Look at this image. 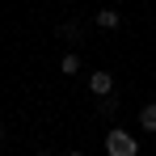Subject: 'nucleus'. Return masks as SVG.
<instances>
[{"instance_id":"3","label":"nucleus","mask_w":156,"mask_h":156,"mask_svg":"<svg viewBox=\"0 0 156 156\" xmlns=\"http://www.w3.org/2000/svg\"><path fill=\"white\" fill-rule=\"evenodd\" d=\"M59 72H63V76H76V72H80V55H76V51H68L63 59H59Z\"/></svg>"},{"instance_id":"4","label":"nucleus","mask_w":156,"mask_h":156,"mask_svg":"<svg viewBox=\"0 0 156 156\" xmlns=\"http://www.w3.org/2000/svg\"><path fill=\"white\" fill-rule=\"evenodd\" d=\"M118 21H122V17H118L114 9H101V13H97V26L101 30H118Z\"/></svg>"},{"instance_id":"8","label":"nucleus","mask_w":156,"mask_h":156,"mask_svg":"<svg viewBox=\"0 0 156 156\" xmlns=\"http://www.w3.org/2000/svg\"><path fill=\"white\" fill-rule=\"evenodd\" d=\"M68 156H84V152H68Z\"/></svg>"},{"instance_id":"6","label":"nucleus","mask_w":156,"mask_h":156,"mask_svg":"<svg viewBox=\"0 0 156 156\" xmlns=\"http://www.w3.org/2000/svg\"><path fill=\"white\" fill-rule=\"evenodd\" d=\"M59 34H63L68 42H80V26H76V21H63V26H59Z\"/></svg>"},{"instance_id":"1","label":"nucleus","mask_w":156,"mask_h":156,"mask_svg":"<svg viewBox=\"0 0 156 156\" xmlns=\"http://www.w3.org/2000/svg\"><path fill=\"white\" fill-rule=\"evenodd\" d=\"M105 152H110V156H135V152H139V144L131 139L127 131H118V127H114L110 135H105Z\"/></svg>"},{"instance_id":"10","label":"nucleus","mask_w":156,"mask_h":156,"mask_svg":"<svg viewBox=\"0 0 156 156\" xmlns=\"http://www.w3.org/2000/svg\"><path fill=\"white\" fill-rule=\"evenodd\" d=\"M38 156H51V152H38Z\"/></svg>"},{"instance_id":"5","label":"nucleus","mask_w":156,"mask_h":156,"mask_svg":"<svg viewBox=\"0 0 156 156\" xmlns=\"http://www.w3.org/2000/svg\"><path fill=\"white\" fill-rule=\"evenodd\" d=\"M139 122H144V131H156V101H148L139 110Z\"/></svg>"},{"instance_id":"9","label":"nucleus","mask_w":156,"mask_h":156,"mask_svg":"<svg viewBox=\"0 0 156 156\" xmlns=\"http://www.w3.org/2000/svg\"><path fill=\"white\" fill-rule=\"evenodd\" d=\"M0 139H4V127H0Z\"/></svg>"},{"instance_id":"7","label":"nucleus","mask_w":156,"mask_h":156,"mask_svg":"<svg viewBox=\"0 0 156 156\" xmlns=\"http://www.w3.org/2000/svg\"><path fill=\"white\" fill-rule=\"evenodd\" d=\"M118 110V97H101V114H114Z\"/></svg>"},{"instance_id":"2","label":"nucleus","mask_w":156,"mask_h":156,"mask_svg":"<svg viewBox=\"0 0 156 156\" xmlns=\"http://www.w3.org/2000/svg\"><path fill=\"white\" fill-rule=\"evenodd\" d=\"M89 89H93L97 97H114V76H110V72H93V76H89Z\"/></svg>"}]
</instances>
